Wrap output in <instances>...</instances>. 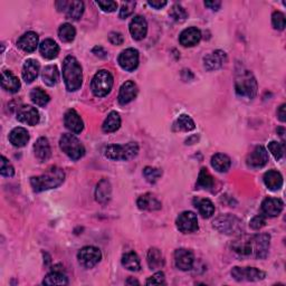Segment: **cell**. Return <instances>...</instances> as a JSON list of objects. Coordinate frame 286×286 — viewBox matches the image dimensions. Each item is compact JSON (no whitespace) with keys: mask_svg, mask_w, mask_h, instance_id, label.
Listing matches in <instances>:
<instances>
[{"mask_svg":"<svg viewBox=\"0 0 286 286\" xmlns=\"http://www.w3.org/2000/svg\"><path fill=\"white\" fill-rule=\"evenodd\" d=\"M164 279H166L164 274L162 272H158L147 280V285H161L164 284Z\"/></svg>","mask_w":286,"mask_h":286,"instance_id":"cell-52","label":"cell"},{"mask_svg":"<svg viewBox=\"0 0 286 286\" xmlns=\"http://www.w3.org/2000/svg\"><path fill=\"white\" fill-rule=\"evenodd\" d=\"M201 40V32L196 27H189L180 34V44L185 47H192L197 45Z\"/></svg>","mask_w":286,"mask_h":286,"instance_id":"cell-22","label":"cell"},{"mask_svg":"<svg viewBox=\"0 0 286 286\" xmlns=\"http://www.w3.org/2000/svg\"><path fill=\"white\" fill-rule=\"evenodd\" d=\"M177 227L185 234L194 233L198 229L197 214L192 211H184L177 219Z\"/></svg>","mask_w":286,"mask_h":286,"instance_id":"cell-12","label":"cell"},{"mask_svg":"<svg viewBox=\"0 0 286 286\" xmlns=\"http://www.w3.org/2000/svg\"><path fill=\"white\" fill-rule=\"evenodd\" d=\"M109 41L111 42L113 45H122L124 42V38L122 34H120V32L112 31V32H110V35H109Z\"/></svg>","mask_w":286,"mask_h":286,"instance_id":"cell-53","label":"cell"},{"mask_svg":"<svg viewBox=\"0 0 286 286\" xmlns=\"http://www.w3.org/2000/svg\"><path fill=\"white\" fill-rule=\"evenodd\" d=\"M139 153V146L136 142H129L126 145H112L105 148L104 155L110 160L128 161Z\"/></svg>","mask_w":286,"mask_h":286,"instance_id":"cell-4","label":"cell"},{"mask_svg":"<svg viewBox=\"0 0 286 286\" xmlns=\"http://www.w3.org/2000/svg\"><path fill=\"white\" fill-rule=\"evenodd\" d=\"M148 4L150 5L151 7H153V8H156V9H161V8H163L164 6H166L167 5V2H156V0H149V2H148Z\"/></svg>","mask_w":286,"mask_h":286,"instance_id":"cell-54","label":"cell"},{"mask_svg":"<svg viewBox=\"0 0 286 286\" xmlns=\"http://www.w3.org/2000/svg\"><path fill=\"white\" fill-rule=\"evenodd\" d=\"M277 115H278V119L282 121V122H285V117H286L285 104H283V105H280V108L278 109V111H277Z\"/></svg>","mask_w":286,"mask_h":286,"instance_id":"cell-57","label":"cell"},{"mask_svg":"<svg viewBox=\"0 0 286 286\" xmlns=\"http://www.w3.org/2000/svg\"><path fill=\"white\" fill-rule=\"evenodd\" d=\"M38 35L34 31H28L21 36L18 42L17 45L20 49H23L24 52L26 53H32L34 51H36V48L38 46Z\"/></svg>","mask_w":286,"mask_h":286,"instance_id":"cell-23","label":"cell"},{"mask_svg":"<svg viewBox=\"0 0 286 286\" xmlns=\"http://www.w3.org/2000/svg\"><path fill=\"white\" fill-rule=\"evenodd\" d=\"M268 150L271 151V153L276 160H280L284 155V143L272 141L268 145Z\"/></svg>","mask_w":286,"mask_h":286,"instance_id":"cell-45","label":"cell"},{"mask_svg":"<svg viewBox=\"0 0 286 286\" xmlns=\"http://www.w3.org/2000/svg\"><path fill=\"white\" fill-rule=\"evenodd\" d=\"M40 112L30 105L21 106L17 112V120L21 123L28 125H36L40 122Z\"/></svg>","mask_w":286,"mask_h":286,"instance_id":"cell-18","label":"cell"},{"mask_svg":"<svg viewBox=\"0 0 286 286\" xmlns=\"http://www.w3.org/2000/svg\"><path fill=\"white\" fill-rule=\"evenodd\" d=\"M96 5L105 13H113L118 8V4L115 2H96Z\"/></svg>","mask_w":286,"mask_h":286,"instance_id":"cell-51","label":"cell"},{"mask_svg":"<svg viewBox=\"0 0 286 286\" xmlns=\"http://www.w3.org/2000/svg\"><path fill=\"white\" fill-rule=\"evenodd\" d=\"M44 83L47 86H54L59 81V72L55 65H48L42 72Z\"/></svg>","mask_w":286,"mask_h":286,"instance_id":"cell-33","label":"cell"},{"mask_svg":"<svg viewBox=\"0 0 286 286\" xmlns=\"http://www.w3.org/2000/svg\"><path fill=\"white\" fill-rule=\"evenodd\" d=\"M40 73V63L36 59H27L23 67V79L26 83H31Z\"/></svg>","mask_w":286,"mask_h":286,"instance_id":"cell-26","label":"cell"},{"mask_svg":"<svg viewBox=\"0 0 286 286\" xmlns=\"http://www.w3.org/2000/svg\"><path fill=\"white\" fill-rule=\"evenodd\" d=\"M0 172L4 175V177H13L15 174V169L9 163L6 157H2V168H0Z\"/></svg>","mask_w":286,"mask_h":286,"instance_id":"cell-48","label":"cell"},{"mask_svg":"<svg viewBox=\"0 0 286 286\" xmlns=\"http://www.w3.org/2000/svg\"><path fill=\"white\" fill-rule=\"evenodd\" d=\"M213 227L225 235H239L243 230V223L233 214H223L213 221Z\"/></svg>","mask_w":286,"mask_h":286,"instance_id":"cell-7","label":"cell"},{"mask_svg":"<svg viewBox=\"0 0 286 286\" xmlns=\"http://www.w3.org/2000/svg\"><path fill=\"white\" fill-rule=\"evenodd\" d=\"M136 205L142 210H149V211H155V210H160L162 205L157 198L152 194H145L139 197V199L136 201Z\"/></svg>","mask_w":286,"mask_h":286,"instance_id":"cell-24","label":"cell"},{"mask_svg":"<svg viewBox=\"0 0 286 286\" xmlns=\"http://www.w3.org/2000/svg\"><path fill=\"white\" fill-rule=\"evenodd\" d=\"M269 240H271V236L267 234L256 235L254 237H252V255L256 258H260V260L265 258L268 254Z\"/></svg>","mask_w":286,"mask_h":286,"instance_id":"cell-11","label":"cell"},{"mask_svg":"<svg viewBox=\"0 0 286 286\" xmlns=\"http://www.w3.org/2000/svg\"><path fill=\"white\" fill-rule=\"evenodd\" d=\"M63 78L66 89L69 92L78 91L83 82V72L79 60L74 56H67L63 64Z\"/></svg>","mask_w":286,"mask_h":286,"instance_id":"cell-2","label":"cell"},{"mask_svg":"<svg viewBox=\"0 0 286 286\" xmlns=\"http://www.w3.org/2000/svg\"><path fill=\"white\" fill-rule=\"evenodd\" d=\"M2 86L5 91L9 93H17L20 89V82L12 72L4 70L2 75Z\"/></svg>","mask_w":286,"mask_h":286,"instance_id":"cell-27","label":"cell"},{"mask_svg":"<svg viewBox=\"0 0 286 286\" xmlns=\"http://www.w3.org/2000/svg\"><path fill=\"white\" fill-rule=\"evenodd\" d=\"M233 249L238 253L240 255H252V244H251V238L249 239H244L240 238L234 241L233 244Z\"/></svg>","mask_w":286,"mask_h":286,"instance_id":"cell-42","label":"cell"},{"mask_svg":"<svg viewBox=\"0 0 286 286\" xmlns=\"http://www.w3.org/2000/svg\"><path fill=\"white\" fill-rule=\"evenodd\" d=\"M92 92L97 97L106 96L113 87V76L109 70L101 69L92 80Z\"/></svg>","mask_w":286,"mask_h":286,"instance_id":"cell-6","label":"cell"},{"mask_svg":"<svg viewBox=\"0 0 286 286\" xmlns=\"http://www.w3.org/2000/svg\"><path fill=\"white\" fill-rule=\"evenodd\" d=\"M284 208V202L279 198H266L262 202V211L264 216L276 217L282 212Z\"/></svg>","mask_w":286,"mask_h":286,"instance_id":"cell-17","label":"cell"},{"mask_svg":"<svg viewBox=\"0 0 286 286\" xmlns=\"http://www.w3.org/2000/svg\"><path fill=\"white\" fill-rule=\"evenodd\" d=\"M148 265L151 269L161 268L164 265L163 255L158 248H151L148 252Z\"/></svg>","mask_w":286,"mask_h":286,"instance_id":"cell-38","label":"cell"},{"mask_svg":"<svg viewBox=\"0 0 286 286\" xmlns=\"http://www.w3.org/2000/svg\"><path fill=\"white\" fill-rule=\"evenodd\" d=\"M265 224H266L265 216H264V214H258V216H255L254 218L252 219L249 225H251V227L253 229L258 230V229H261V228L265 226Z\"/></svg>","mask_w":286,"mask_h":286,"instance_id":"cell-50","label":"cell"},{"mask_svg":"<svg viewBox=\"0 0 286 286\" xmlns=\"http://www.w3.org/2000/svg\"><path fill=\"white\" fill-rule=\"evenodd\" d=\"M120 125H121L120 114L118 112L113 111L108 115V118L105 119V121H104L102 129L105 133H112V132L119 130Z\"/></svg>","mask_w":286,"mask_h":286,"instance_id":"cell-35","label":"cell"},{"mask_svg":"<svg viewBox=\"0 0 286 286\" xmlns=\"http://www.w3.org/2000/svg\"><path fill=\"white\" fill-rule=\"evenodd\" d=\"M65 173L63 169L58 167L49 168L45 173L38 177L30 178V185L36 192H42L45 190H51L57 188L64 183Z\"/></svg>","mask_w":286,"mask_h":286,"instance_id":"cell-1","label":"cell"},{"mask_svg":"<svg viewBox=\"0 0 286 286\" xmlns=\"http://www.w3.org/2000/svg\"><path fill=\"white\" fill-rule=\"evenodd\" d=\"M101 251L94 246L83 247L78 254L79 263L85 268L94 267L96 264L101 261Z\"/></svg>","mask_w":286,"mask_h":286,"instance_id":"cell-9","label":"cell"},{"mask_svg":"<svg viewBox=\"0 0 286 286\" xmlns=\"http://www.w3.org/2000/svg\"><path fill=\"white\" fill-rule=\"evenodd\" d=\"M30 98H31V101L38 106H45L46 104L49 102V100H51V97H49L47 93L44 90L40 89V87L31 90Z\"/></svg>","mask_w":286,"mask_h":286,"instance_id":"cell-41","label":"cell"},{"mask_svg":"<svg viewBox=\"0 0 286 286\" xmlns=\"http://www.w3.org/2000/svg\"><path fill=\"white\" fill-rule=\"evenodd\" d=\"M40 51L41 54L45 58L53 59L58 56L59 46L57 45V43L54 42L53 40H45L44 42H42V44L40 45Z\"/></svg>","mask_w":286,"mask_h":286,"instance_id":"cell-31","label":"cell"},{"mask_svg":"<svg viewBox=\"0 0 286 286\" xmlns=\"http://www.w3.org/2000/svg\"><path fill=\"white\" fill-rule=\"evenodd\" d=\"M59 147L72 160H80L85 155V149L81 141L73 134H63L59 140Z\"/></svg>","mask_w":286,"mask_h":286,"instance_id":"cell-5","label":"cell"},{"mask_svg":"<svg viewBox=\"0 0 286 286\" xmlns=\"http://www.w3.org/2000/svg\"><path fill=\"white\" fill-rule=\"evenodd\" d=\"M56 7L58 12H64L66 17L73 20H79L84 13V3L75 0V2H57Z\"/></svg>","mask_w":286,"mask_h":286,"instance_id":"cell-10","label":"cell"},{"mask_svg":"<svg viewBox=\"0 0 286 286\" xmlns=\"http://www.w3.org/2000/svg\"><path fill=\"white\" fill-rule=\"evenodd\" d=\"M64 123H65L66 128L75 134L81 133V132L84 129L83 120H82L80 114L76 112L75 110H68V111L65 113Z\"/></svg>","mask_w":286,"mask_h":286,"instance_id":"cell-16","label":"cell"},{"mask_svg":"<svg viewBox=\"0 0 286 286\" xmlns=\"http://www.w3.org/2000/svg\"><path fill=\"white\" fill-rule=\"evenodd\" d=\"M93 53H94L96 56H100V57H106V55H108V53L100 46L94 47V49H93Z\"/></svg>","mask_w":286,"mask_h":286,"instance_id":"cell-56","label":"cell"},{"mask_svg":"<svg viewBox=\"0 0 286 286\" xmlns=\"http://www.w3.org/2000/svg\"><path fill=\"white\" fill-rule=\"evenodd\" d=\"M205 6L212 10H218L222 6V3L218 2V0H216V2H205Z\"/></svg>","mask_w":286,"mask_h":286,"instance_id":"cell-55","label":"cell"},{"mask_svg":"<svg viewBox=\"0 0 286 286\" xmlns=\"http://www.w3.org/2000/svg\"><path fill=\"white\" fill-rule=\"evenodd\" d=\"M162 174V171L160 169L157 168H152V167H146L143 169V175L147 179L148 183L150 184H156L157 181L160 179Z\"/></svg>","mask_w":286,"mask_h":286,"instance_id":"cell-44","label":"cell"},{"mask_svg":"<svg viewBox=\"0 0 286 286\" xmlns=\"http://www.w3.org/2000/svg\"><path fill=\"white\" fill-rule=\"evenodd\" d=\"M264 183L269 190L277 191L283 186V177L276 170H269L264 174Z\"/></svg>","mask_w":286,"mask_h":286,"instance_id":"cell-29","label":"cell"},{"mask_svg":"<svg viewBox=\"0 0 286 286\" xmlns=\"http://www.w3.org/2000/svg\"><path fill=\"white\" fill-rule=\"evenodd\" d=\"M227 60V55L223 51H216L211 54L207 55L203 58V65H205V68L209 72L216 70L222 67V66L226 63Z\"/></svg>","mask_w":286,"mask_h":286,"instance_id":"cell-19","label":"cell"},{"mask_svg":"<svg viewBox=\"0 0 286 286\" xmlns=\"http://www.w3.org/2000/svg\"><path fill=\"white\" fill-rule=\"evenodd\" d=\"M170 16L175 20V21H184L187 17H188V14H187L186 9L180 6V5H174V6L170 10Z\"/></svg>","mask_w":286,"mask_h":286,"instance_id":"cell-46","label":"cell"},{"mask_svg":"<svg viewBox=\"0 0 286 286\" xmlns=\"http://www.w3.org/2000/svg\"><path fill=\"white\" fill-rule=\"evenodd\" d=\"M173 128H174V130H177V131L189 132V131L194 130L196 128V125H195L194 120H192L189 117V115L181 114L180 117L177 119V121L174 122Z\"/></svg>","mask_w":286,"mask_h":286,"instance_id":"cell-39","label":"cell"},{"mask_svg":"<svg viewBox=\"0 0 286 286\" xmlns=\"http://www.w3.org/2000/svg\"><path fill=\"white\" fill-rule=\"evenodd\" d=\"M126 284H128V285H130V284H136V285H139L140 283L137 282L136 279H134V278H132V277H131V278H129L128 280H126Z\"/></svg>","mask_w":286,"mask_h":286,"instance_id":"cell-58","label":"cell"},{"mask_svg":"<svg viewBox=\"0 0 286 286\" xmlns=\"http://www.w3.org/2000/svg\"><path fill=\"white\" fill-rule=\"evenodd\" d=\"M34 152L38 160L44 162L51 157V146L46 137H40L34 145Z\"/></svg>","mask_w":286,"mask_h":286,"instance_id":"cell-28","label":"cell"},{"mask_svg":"<svg viewBox=\"0 0 286 286\" xmlns=\"http://www.w3.org/2000/svg\"><path fill=\"white\" fill-rule=\"evenodd\" d=\"M272 23H273V26H274L275 29L283 30L285 28V25H286L284 14H282L280 12H275L272 16Z\"/></svg>","mask_w":286,"mask_h":286,"instance_id":"cell-47","label":"cell"},{"mask_svg":"<svg viewBox=\"0 0 286 286\" xmlns=\"http://www.w3.org/2000/svg\"><path fill=\"white\" fill-rule=\"evenodd\" d=\"M211 166L218 172H227L232 166V161L228 156L217 153L211 158Z\"/></svg>","mask_w":286,"mask_h":286,"instance_id":"cell-32","label":"cell"},{"mask_svg":"<svg viewBox=\"0 0 286 286\" xmlns=\"http://www.w3.org/2000/svg\"><path fill=\"white\" fill-rule=\"evenodd\" d=\"M122 265L131 272L140 271L141 265H140L139 256H137L134 252L125 253V254L122 256Z\"/></svg>","mask_w":286,"mask_h":286,"instance_id":"cell-36","label":"cell"},{"mask_svg":"<svg viewBox=\"0 0 286 286\" xmlns=\"http://www.w3.org/2000/svg\"><path fill=\"white\" fill-rule=\"evenodd\" d=\"M135 7V3L133 2H126L122 5V7L120 9V18L125 19L133 13V9Z\"/></svg>","mask_w":286,"mask_h":286,"instance_id":"cell-49","label":"cell"},{"mask_svg":"<svg viewBox=\"0 0 286 286\" xmlns=\"http://www.w3.org/2000/svg\"><path fill=\"white\" fill-rule=\"evenodd\" d=\"M195 207L199 210L203 218H210L214 213V206L209 199H201V198H195L194 200Z\"/></svg>","mask_w":286,"mask_h":286,"instance_id":"cell-34","label":"cell"},{"mask_svg":"<svg viewBox=\"0 0 286 286\" xmlns=\"http://www.w3.org/2000/svg\"><path fill=\"white\" fill-rule=\"evenodd\" d=\"M9 141L14 147L21 148L27 145L29 141L28 131L24 128H15L9 134Z\"/></svg>","mask_w":286,"mask_h":286,"instance_id":"cell-30","label":"cell"},{"mask_svg":"<svg viewBox=\"0 0 286 286\" xmlns=\"http://www.w3.org/2000/svg\"><path fill=\"white\" fill-rule=\"evenodd\" d=\"M195 257L192 252L186 248H179L174 253V263L181 271H189L194 265Z\"/></svg>","mask_w":286,"mask_h":286,"instance_id":"cell-15","label":"cell"},{"mask_svg":"<svg viewBox=\"0 0 286 286\" xmlns=\"http://www.w3.org/2000/svg\"><path fill=\"white\" fill-rule=\"evenodd\" d=\"M137 92H139V90H137V86L134 82H132V81L125 82V83L121 86V89H120V93L118 96L119 103L121 104V105H125V104L133 101L137 95Z\"/></svg>","mask_w":286,"mask_h":286,"instance_id":"cell-20","label":"cell"},{"mask_svg":"<svg viewBox=\"0 0 286 286\" xmlns=\"http://www.w3.org/2000/svg\"><path fill=\"white\" fill-rule=\"evenodd\" d=\"M58 36L60 38V41L64 43L73 42L76 36V30L74 28V26H72L68 23L63 24L58 29Z\"/></svg>","mask_w":286,"mask_h":286,"instance_id":"cell-40","label":"cell"},{"mask_svg":"<svg viewBox=\"0 0 286 286\" xmlns=\"http://www.w3.org/2000/svg\"><path fill=\"white\" fill-rule=\"evenodd\" d=\"M232 276L238 282H258L265 278V273L255 267H234Z\"/></svg>","mask_w":286,"mask_h":286,"instance_id":"cell-8","label":"cell"},{"mask_svg":"<svg viewBox=\"0 0 286 286\" xmlns=\"http://www.w3.org/2000/svg\"><path fill=\"white\" fill-rule=\"evenodd\" d=\"M148 24L145 17L142 16H135L130 23V32L133 40L141 41L147 36Z\"/></svg>","mask_w":286,"mask_h":286,"instance_id":"cell-21","label":"cell"},{"mask_svg":"<svg viewBox=\"0 0 286 286\" xmlns=\"http://www.w3.org/2000/svg\"><path fill=\"white\" fill-rule=\"evenodd\" d=\"M198 186L203 189H210L213 186V178L206 168H202L198 175Z\"/></svg>","mask_w":286,"mask_h":286,"instance_id":"cell-43","label":"cell"},{"mask_svg":"<svg viewBox=\"0 0 286 286\" xmlns=\"http://www.w3.org/2000/svg\"><path fill=\"white\" fill-rule=\"evenodd\" d=\"M119 64L123 69L132 72L139 65V52L134 48H128L120 54Z\"/></svg>","mask_w":286,"mask_h":286,"instance_id":"cell-13","label":"cell"},{"mask_svg":"<svg viewBox=\"0 0 286 286\" xmlns=\"http://www.w3.org/2000/svg\"><path fill=\"white\" fill-rule=\"evenodd\" d=\"M44 285H67L68 279L66 275L57 269H53V272L46 275V277L43 280Z\"/></svg>","mask_w":286,"mask_h":286,"instance_id":"cell-37","label":"cell"},{"mask_svg":"<svg viewBox=\"0 0 286 286\" xmlns=\"http://www.w3.org/2000/svg\"><path fill=\"white\" fill-rule=\"evenodd\" d=\"M247 166L254 169L263 168L268 162V153L265 148L262 146L256 147L254 151L247 157Z\"/></svg>","mask_w":286,"mask_h":286,"instance_id":"cell-14","label":"cell"},{"mask_svg":"<svg viewBox=\"0 0 286 286\" xmlns=\"http://www.w3.org/2000/svg\"><path fill=\"white\" fill-rule=\"evenodd\" d=\"M112 196V187L110 181L108 179H103L98 183L96 190H95V198L96 201L102 203V205H105L111 199Z\"/></svg>","mask_w":286,"mask_h":286,"instance_id":"cell-25","label":"cell"},{"mask_svg":"<svg viewBox=\"0 0 286 286\" xmlns=\"http://www.w3.org/2000/svg\"><path fill=\"white\" fill-rule=\"evenodd\" d=\"M235 90L240 97L254 98L257 94V82L254 75L247 69L238 72L235 79Z\"/></svg>","mask_w":286,"mask_h":286,"instance_id":"cell-3","label":"cell"}]
</instances>
